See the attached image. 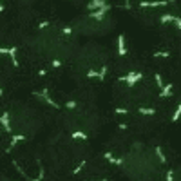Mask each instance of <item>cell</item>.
<instances>
[{
  "label": "cell",
  "mask_w": 181,
  "mask_h": 181,
  "mask_svg": "<svg viewBox=\"0 0 181 181\" xmlns=\"http://www.w3.org/2000/svg\"><path fill=\"white\" fill-rule=\"evenodd\" d=\"M141 78H143V72H129L127 76H121L120 80H121V82H127V85L132 87V85H134L138 80H141Z\"/></svg>",
  "instance_id": "1"
},
{
  "label": "cell",
  "mask_w": 181,
  "mask_h": 181,
  "mask_svg": "<svg viewBox=\"0 0 181 181\" xmlns=\"http://www.w3.org/2000/svg\"><path fill=\"white\" fill-rule=\"evenodd\" d=\"M24 140H26V136H24V134H15V136L11 138V141H9V147L6 148V150H7V152H11V148H15L20 141H24Z\"/></svg>",
  "instance_id": "2"
},
{
  "label": "cell",
  "mask_w": 181,
  "mask_h": 181,
  "mask_svg": "<svg viewBox=\"0 0 181 181\" xmlns=\"http://www.w3.org/2000/svg\"><path fill=\"white\" fill-rule=\"evenodd\" d=\"M107 9H109V6H105L103 9H98V11H92L89 16H91L92 20H98V22H102V20L105 18V13H107Z\"/></svg>",
  "instance_id": "3"
},
{
  "label": "cell",
  "mask_w": 181,
  "mask_h": 181,
  "mask_svg": "<svg viewBox=\"0 0 181 181\" xmlns=\"http://www.w3.org/2000/svg\"><path fill=\"white\" fill-rule=\"evenodd\" d=\"M0 123L4 125V131H6V132H9V134L13 132L11 123H9V114H7V112H2V116H0Z\"/></svg>",
  "instance_id": "4"
},
{
  "label": "cell",
  "mask_w": 181,
  "mask_h": 181,
  "mask_svg": "<svg viewBox=\"0 0 181 181\" xmlns=\"http://www.w3.org/2000/svg\"><path fill=\"white\" fill-rule=\"evenodd\" d=\"M87 76H89V78H100V80H103L105 76H107V67H102L100 72H98V71H89Z\"/></svg>",
  "instance_id": "5"
},
{
  "label": "cell",
  "mask_w": 181,
  "mask_h": 181,
  "mask_svg": "<svg viewBox=\"0 0 181 181\" xmlns=\"http://www.w3.org/2000/svg\"><path fill=\"white\" fill-rule=\"evenodd\" d=\"M118 55H120V56L127 55V49H125V35H120V36H118Z\"/></svg>",
  "instance_id": "6"
},
{
  "label": "cell",
  "mask_w": 181,
  "mask_h": 181,
  "mask_svg": "<svg viewBox=\"0 0 181 181\" xmlns=\"http://www.w3.org/2000/svg\"><path fill=\"white\" fill-rule=\"evenodd\" d=\"M172 91H174V85H172V83L163 85V89H161V92H159V96H161V98H168V96H172Z\"/></svg>",
  "instance_id": "7"
},
{
  "label": "cell",
  "mask_w": 181,
  "mask_h": 181,
  "mask_svg": "<svg viewBox=\"0 0 181 181\" xmlns=\"http://www.w3.org/2000/svg\"><path fill=\"white\" fill-rule=\"evenodd\" d=\"M105 6H107L105 0H94V2H91L87 7H89V9H96V11H98V9H103Z\"/></svg>",
  "instance_id": "8"
},
{
  "label": "cell",
  "mask_w": 181,
  "mask_h": 181,
  "mask_svg": "<svg viewBox=\"0 0 181 181\" xmlns=\"http://www.w3.org/2000/svg\"><path fill=\"white\" fill-rule=\"evenodd\" d=\"M7 55L11 56V62H13V65H15V67H18V65H20V62H18V58H16V47H11V49H7Z\"/></svg>",
  "instance_id": "9"
},
{
  "label": "cell",
  "mask_w": 181,
  "mask_h": 181,
  "mask_svg": "<svg viewBox=\"0 0 181 181\" xmlns=\"http://www.w3.org/2000/svg\"><path fill=\"white\" fill-rule=\"evenodd\" d=\"M138 112H140L141 116H154V114H156V109H147V107H140V111H138Z\"/></svg>",
  "instance_id": "10"
},
{
  "label": "cell",
  "mask_w": 181,
  "mask_h": 181,
  "mask_svg": "<svg viewBox=\"0 0 181 181\" xmlns=\"http://www.w3.org/2000/svg\"><path fill=\"white\" fill-rule=\"evenodd\" d=\"M71 138H72V140H87V134L82 132V131H74L71 134Z\"/></svg>",
  "instance_id": "11"
},
{
  "label": "cell",
  "mask_w": 181,
  "mask_h": 181,
  "mask_svg": "<svg viewBox=\"0 0 181 181\" xmlns=\"http://www.w3.org/2000/svg\"><path fill=\"white\" fill-rule=\"evenodd\" d=\"M85 165H87V161H85V159H83V161H80V163H78L76 167H74V168H72V174H80V172H82V170L85 168Z\"/></svg>",
  "instance_id": "12"
},
{
  "label": "cell",
  "mask_w": 181,
  "mask_h": 181,
  "mask_svg": "<svg viewBox=\"0 0 181 181\" xmlns=\"http://www.w3.org/2000/svg\"><path fill=\"white\" fill-rule=\"evenodd\" d=\"M156 154H158V158H159V163H165V161H167V156L163 154L161 147H156Z\"/></svg>",
  "instance_id": "13"
},
{
  "label": "cell",
  "mask_w": 181,
  "mask_h": 181,
  "mask_svg": "<svg viewBox=\"0 0 181 181\" xmlns=\"http://www.w3.org/2000/svg\"><path fill=\"white\" fill-rule=\"evenodd\" d=\"M154 58H170V53L168 51H158V53H154Z\"/></svg>",
  "instance_id": "14"
},
{
  "label": "cell",
  "mask_w": 181,
  "mask_h": 181,
  "mask_svg": "<svg viewBox=\"0 0 181 181\" xmlns=\"http://www.w3.org/2000/svg\"><path fill=\"white\" fill-rule=\"evenodd\" d=\"M154 82H156V85H158V89H163V80H161V76H159V72L154 74Z\"/></svg>",
  "instance_id": "15"
},
{
  "label": "cell",
  "mask_w": 181,
  "mask_h": 181,
  "mask_svg": "<svg viewBox=\"0 0 181 181\" xmlns=\"http://www.w3.org/2000/svg\"><path fill=\"white\" fill-rule=\"evenodd\" d=\"M159 20H161L163 24H168V22H172V20H174V15H163Z\"/></svg>",
  "instance_id": "16"
},
{
  "label": "cell",
  "mask_w": 181,
  "mask_h": 181,
  "mask_svg": "<svg viewBox=\"0 0 181 181\" xmlns=\"http://www.w3.org/2000/svg\"><path fill=\"white\" fill-rule=\"evenodd\" d=\"M165 179H167V181H174V172H172V170H168V172H167Z\"/></svg>",
  "instance_id": "17"
},
{
  "label": "cell",
  "mask_w": 181,
  "mask_h": 181,
  "mask_svg": "<svg viewBox=\"0 0 181 181\" xmlns=\"http://www.w3.org/2000/svg\"><path fill=\"white\" fill-rule=\"evenodd\" d=\"M172 22L176 24V27H177V29L181 27V18H179V16H174V20H172Z\"/></svg>",
  "instance_id": "18"
},
{
  "label": "cell",
  "mask_w": 181,
  "mask_h": 181,
  "mask_svg": "<svg viewBox=\"0 0 181 181\" xmlns=\"http://www.w3.org/2000/svg\"><path fill=\"white\" fill-rule=\"evenodd\" d=\"M51 26V22H42V24H38V29H47Z\"/></svg>",
  "instance_id": "19"
},
{
  "label": "cell",
  "mask_w": 181,
  "mask_h": 181,
  "mask_svg": "<svg viewBox=\"0 0 181 181\" xmlns=\"http://www.w3.org/2000/svg\"><path fill=\"white\" fill-rule=\"evenodd\" d=\"M177 118H179V107H176V111H174V116H172V121H177Z\"/></svg>",
  "instance_id": "20"
},
{
  "label": "cell",
  "mask_w": 181,
  "mask_h": 181,
  "mask_svg": "<svg viewBox=\"0 0 181 181\" xmlns=\"http://www.w3.org/2000/svg\"><path fill=\"white\" fill-rule=\"evenodd\" d=\"M76 105H78L76 102H67V103H65V107H67V109H74Z\"/></svg>",
  "instance_id": "21"
},
{
  "label": "cell",
  "mask_w": 181,
  "mask_h": 181,
  "mask_svg": "<svg viewBox=\"0 0 181 181\" xmlns=\"http://www.w3.org/2000/svg\"><path fill=\"white\" fill-rule=\"evenodd\" d=\"M116 114H129V109H116Z\"/></svg>",
  "instance_id": "22"
},
{
  "label": "cell",
  "mask_w": 181,
  "mask_h": 181,
  "mask_svg": "<svg viewBox=\"0 0 181 181\" xmlns=\"http://www.w3.org/2000/svg\"><path fill=\"white\" fill-rule=\"evenodd\" d=\"M60 65H62L60 60H55V62H53V67H60Z\"/></svg>",
  "instance_id": "23"
},
{
  "label": "cell",
  "mask_w": 181,
  "mask_h": 181,
  "mask_svg": "<svg viewBox=\"0 0 181 181\" xmlns=\"http://www.w3.org/2000/svg\"><path fill=\"white\" fill-rule=\"evenodd\" d=\"M63 35H71V27H63Z\"/></svg>",
  "instance_id": "24"
},
{
  "label": "cell",
  "mask_w": 181,
  "mask_h": 181,
  "mask_svg": "<svg viewBox=\"0 0 181 181\" xmlns=\"http://www.w3.org/2000/svg\"><path fill=\"white\" fill-rule=\"evenodd\" d=\"M38 74H40V76H45L47 71H45V69H40V72H38Z\"/></svg>",
  "instance_id": "25"
},
{
  "label": "cell",
  "mask_w": 181,
  "mask_h": 181,
  "mask_svg": "<svg viewBox=\"0 0 181 181\" xmlns=\"http://www.w3.org/2000/svg\"><path fill=\"white\" fill-rule=\"evenodd\" d=\"M4 9H6V7H4V4H2V2H0V11H4Z\"/></svg>",
  "instance_id": "26"
},
{
  "label": "cell",
  "mask_w": 181,
  "mask_h": 181,
  "mask_svg": "<svg viewBox=\"0 0 181 181\" xmlns=\"http://www.w3.org/2000/svg\"><path fill=\"white\" fill-rule=\"evenodd\" d=\"M2 94H4V91H2V89H0V96H2Z\"/></svg>",
  "instance_id": "27"
},
{
  "label": "cell",
  "mask_w": 181,
  "mask_h": 181,
  "mask_svg": "<svg viewBox=\"0 0 181 181\" xmlns=\"http://www.w3.org/2000/svg\"><path fill=\"white\" fill-rule=\"evenodd\" d=\"M100 181H107V179H100Z\"/></svg>",
  "instance_id": "28"
}]
</instances>
